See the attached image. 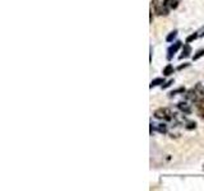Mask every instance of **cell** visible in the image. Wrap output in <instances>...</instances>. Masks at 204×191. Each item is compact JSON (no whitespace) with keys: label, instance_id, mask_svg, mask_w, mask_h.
Listing matches in <instances>:
<instances>
[{"label":"cell","instance_id":"6","mask_svg":"<svg viewBox=\"0 0 204 191\" xmlns=\"http://www.w3.org/2000/svg\"><path fill=\"white\" fill-rule=\"evenodd\" d=\"M194 89H195L196 94H198V97H199V99H203V98H204V87L199 83V84H196V85H195V88H194Z\"/></svg>","mask_w":204,"mask_h":191},{"label":"cell","instance_id":"9","mask_svg":"<svg viewBox=\"0 0 204 191\" xmlns=\"http://www.w3.org/2000/svg\"><path fill=\"white\" fill-rule=\"evenodd\" d=\"M171 74H174V66H172L171 64H168L166 68L163 69V75H171Z\"/></svg>","mask_w":204,"mask_h":191},{"label":"cell","instance_id":"12","mask_svg":"<svg viewBox=\"0 0 204 191\" xmlns=\"http://www.w3.org/2000/svg\"><path fill=\"white\" fill-rule=\"evenodd\" d=\"M202 56H204V50H199L198 52H196V54L194 55V56H193V60L196 61V60H199V59L202 57Z\"/></svg>","mask_w":204,"mask_h":191},{"label":"cell","instance_id":"1","mask_svg":"<svg viewBox=\"0 0 204 191\" xmlns=\"http://www.w3.org/2000/svg\"><path fill=\"white\" fill-rule=\"evenodd\" d=\"M151 9L153 10V13L156 15H160V17H167L168 15V12L170 9L167 6H165L163 1H158V0H152L151 1Z\"/></svg>","mask_w":204,"mask_h":191},{"label":"cell","instance_id":"18","mask_svg":"<svg viewBox=\"0 0 204 191\" xmlns=\"http://www.w3.org/2000/svg\"><path fill=\"white\" fill-rule=\"evenodd\" d=\"M186 66H189V64H188V62H185L184 65H181V66H179V70H181V69H184V68H186Z\"/></svg>","mask_w":204,"mask_h":191},{"label":"cell","instance_id":"19","mask_svg":"<svg viewBox=\"0 0 204 191\" xmlns=\"http://www.w3.org/2000/svg\"><path fill=\"white\" fill-rule=\"evenodd\" d=\"M203 101H204V98H203Z\"/></svg>","mask_w":204,"mask_h":191},{"label":"cell","instance_id":"4","mask_svg":"<svg viewBox=\"0 0 204 191\" xmlns=\"http://www.w3.org/2000/svg\"><path fill=\"white\" fill-rule=\"evenodd\" d=\"M195 107H196V112L202 119H204V101L199 99L195 102Z\"/></svg>","mask_w":204,"mask_h":191},{"label":"cell","instance_id":"17","mask_svg":"<svg viewBox=\"0 0 204 191\" xmlns=\"http://www.w3.org/2000/svg\"><path fill=\"white\" fill-rule=\"evenodd\" d=\"M172 83H174V80H168L167 83H163V84H162V88H163V89L168 88V87H170V85L172 84Z\"/></svg>","mask_w":204,"mask_h":191},{"label":"cell","instance_id":"8","mask_svg":"<svg viewBox=\"0 0 204 191\" xmlns=\"http://www.w3.org/2000/svg\"><path fill=\"white\" fill-rule=\"evenodd\" d=\"M163 83H165V79L163 78H156V79H153V80L151 82V88L157 87V85H160V84H163Z\"/></svg>","mask_w":204,"mask_h":191},{"label":"cell","instance_id":"7","mask_svg":"<svg viewBox=\"0 0 204 191\" xmlns=\"http://www.w3.org/2000/svg\"><path fill=\"white\" fill-rule=\"evenodd\" d=\"M179 108H180L181 111H184V112H186V113L191 112V108L189 107V105L186 102H180V103H179Z\"/></svg>","mask_w":204,"mask_h":191},{"label":"cell","instance_id":"3","mask_svg":"<svg viewBox=\"0 0 204 191\" xmlns=\"http://www.w3.org/2000/svg\"><path fill=\"white\" fill-rule=\"evenodd\" d=\"M180 47H181V41H176V42L172 45V46L168 47V50H167V54H168V55H167V59H168V60H171V59H172V55L176 54L177 50H179Z\"/></svg>","mask_w":204,"mask_h":191},{"label":"cell","instance_id":"5","mask_svg":"<svg viewBox=\"0 0 204 191\" xmlns=\"http://www.w3.org/2000/svg\"><path fill=\"white\" fill-rule=\"evenodd\" d=\"M191 54V47L189 46V45H184V47H182V54L179 56V59H185V57H189Z\"/></svg>","mask_w":204,"mask_h":191},{"label":"cell","instance_id":"13","mask_svg":"<svg viewBox=\"0 0 204 191\" xmlns=\"http://www.w3.org/2000/svg\"><path fill=\"white\" fill-rule=\"evenodd\" d=\"M157 130L160 131V133H162V134H165V133H166V131H167V127H166V125H158Z\"/></svg>","mask_w":204,"mask_h":191},{"label":"cell","instance_id":"2","mask_svg":"<svg viewBox=\"0 0 204 191\" xmlns=\"http://www.w3.org/2000/svg\"><path fill=\"white\" fill-rule=\"evenodd\" d=\"M154 116H156V119H161V120H171L172 119L171 111L167 108H158L156 112H154Z\"/></svg>","mask_w":204,"mask_h":191},{"label":"cell","instance_id":"11","mask_svg":"<svg viewBox=\"0 0 204 191\" xmlns=\"http://www.w3.org/2000/svg\"><path fill=\"white\" fill-rule=\"evenodd\" d=\"M198 36H199L198 33H193V34H190V36H188V37H186V43L193 42L194 40H196V38H198Z\"/></svg>","mask_w":204,"mask_h":191},{"label":"cell","instance_id":"15","mask_svg":"<svg viewBox=\"0 0 204 191\" xmlns=\"http://www.w3.org/2000/svg\"><path fill=\"white\" fill-rule=\"evenodd\" d=\"M179 6V0H171V9H176Z\"/></svg>","mask_w":204,"mask_h":191},{"label":"cell","instance_id":"16","mask_svg":"<svg viewBox=\"0 0 204 191\" xmlns=\"http://www.w3.org/2000/svg\"><path fill=\"white\" fill-rule=\"evenodd\" d=\"M195 127H196V124L195 122H189L188 126H186V129H188V130H193V129H195Z\"/></svg>","mask_w":204,"mask_h":191},{"label":"cell","instance_id":"14","mask_svg":"<svg viewBox=\"0 0 204 191\" xmlns=\"http://www.w3.org/2000/svg\"><path fill=\"white\" fill-rule=\"evenodd\" d=\"M184 92H185V89H184V88H182V87H181V88L176 89V91H172V92L170 93V96H175V94H176V93H184Z\"/></svg>","mask_w":204,"mask_h":191},{"label":"cell","instance_id":"10","mask_svg":"<svg viewBox=\"0 0 204 191\" xmlns=\"http://www.w3.org/2000/svg\"><path fill=\"white\" fill-rule=\"evenodd\" d=\"M176 36H177V31L175 29V31H172V32L166 37V41H167V42H172V41L176 38Z\"/></svg>","mask_w":204,"mask_h":191}]
</instances>
